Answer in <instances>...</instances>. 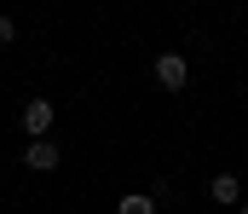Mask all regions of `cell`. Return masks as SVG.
<instances>
[{
  "label": "cell",
  "instance_id": "cell-1",
  "mask_svg": "<svg viewBox=\"0 0 248 214\" xmlns=\"http://www.w3.org/2000/svg\"><path fill=\"white\" fill-rule=\"evenodd\" d=\"M46 128H52V99L41 93V99L23 104V133H29V139H46Z\"/></svg>",
  "mask_w": 248,
  "mask_h": 214
},
{
  "label": "cell",
  "instance_id": "cell-6",
  "mask_svg": "<svg viewBox=\"0 0 248 214\" xmlns=\"http://www.w3.org/2000/svg\"><path fill=\"white\" fill-rule=\"evenodd\" d=\"M12 41H17V23H12V17L0 12V47H12Z\"/></svg>",
  "mask_w": 248,
  "mask_h": 214
},
{
  "label": "cell",
  "instance_id": "cell-7",
  "mask_svg": "<svg viewBox=\"0 0 248 214\" xmlns=\"http://www.w3.org/2000/svg\"><path fill=\"white\" fill-rule=\"evenodd\" d=\"M237 214H248V197H243V209H237Z\"/></svg>",
  "mask_w": 248,
  "mask_h": 214
},
{
  "label": "cell",
  "instance_id": "cell-4",
  "mask_svg": "<svg viewBox=\"0 0 248 214\" xmlns=\"http://www.w3.org/2000/svg\"><path fill=\"white\" fill-rule=\"evenodd\" d=\"M208 197L225 203V209H231V203L243 209V180H237V174H214V180H208Z\"/></svg>",
  "mask_w": 248,
  "mask_h": 214
},
{
  "label": "cell",
  "instance_id": "cell-5",
  "mask_svg": "<svg viewBox=\"0 0 248 214\" xmlns=\"http://www.w3.org/2000/svg\"><path fill=\"white\" fill-rule=\"evenodd\" d=\"M116 214H156V197L150 191H127L122 203H116Z\"/></svg>",
  "mask_w": 248,
  "mask_h": 214
},
{
  "label": "cell",
  "instance_id": "cell-2",
  "mask_svg": "<svg viewBox=\"0 0 248 214\" xmlns=\"http://www.w3.org/2000/svg\"><path fill=\"white\" fill-rule=\"evenodd\" d=\"M58 139H29L23 145V162H29V168H35V174H52V168H58Z\"/></svg>",
  "mask_w": 248,
  "mask_h": 214
},
{
  "label": "cell",
  "instance_id": "cell-3",
  "mask_svg": "<svg viewBox=\"0 0 248 214\" xmlns=\"http://www.w3.org/2000/svg\"><path fill=\"white\" fill-rule=\"evenodd\" d=\"M185 58H179V52H162V58H156V81H162V87H168V93H179V87H185Z\"/></svg>",
  "mask_w": 248,
  "mask_h": 214
}]
</instances>
